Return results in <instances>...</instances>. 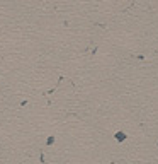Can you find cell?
I'll use <instances>...</instances> for the list:
<instances>
[{
  "mask_svg": "<svg viewBox=\"0 0 158 164\" xmlns=\"http://www.w3.org/2000/svg\"><path fill=\"white\" fill-rule=\"evenodd\" d=\"M116 140H117V142H124V140H126V134H124V132H117V134H116Z\"/></svg>",
  "mask_w": 158,
  "mask_h": 164,
  "instance_id": "1",
  "label": "cell"
}]
</instances>
